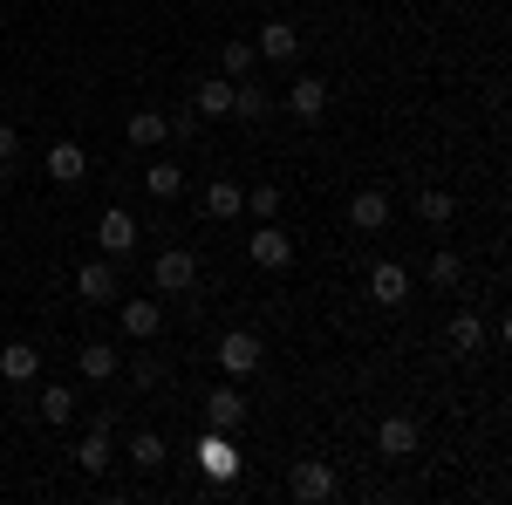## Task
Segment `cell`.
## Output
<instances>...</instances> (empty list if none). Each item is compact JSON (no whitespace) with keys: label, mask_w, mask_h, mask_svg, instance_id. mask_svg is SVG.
Wrapping results in <instances>:
<instances>
[{"label":"cell","mask_w":512,"mask_h":505,"mask_svg":"<svg viewBox=\"0 0 512 505\" xmlns=\"http://www.w3.org/2000/svg\"><path fill=\"white\" fill-rule=\"evenodd\" d=\"M198 458H205L212 478H233V471H239V451L226 444V437H205V444H198Z\"/></svg>","instance_id":"603a6c76"},{"label":"cell","mask_w":512,"mask_h":505,"mask_svg":"<svg viewBox=\"0 0 512 505\" xmlns=\"http://www.w3.org/2000/svg\"><path fill=\"white\" fill-rule=\"evenodd\" d=\"M233 110H239L246 123H267V117H274V96H267V89H260L253 76H246V82H233Z\"/></svg>","instance_id":"9a60e30c"},{"label":"cell","mask_w":512,"mask_h":505,"mask_svg":"<svg viewBox=\"0 0 512 505\" xmlns=\"http://www.w3.org/2000/svg\"><path fill=\"white\" fill-rule=\"evenodd\" d=\"M158 328H164V308H158V301H123V335L151 342Z\"/></svg>","instance_id":"e0dca14e"},{"label":"cell","mask_w":512,"mask_h":505,"mask_svg":"<svg viewBox=\"0 0 512 505\" xmlns=\"http://www.w3.org/2000/svg\"><path fill=\"white\" fill-rule=\"evenodd\" d=\"M424 280H431V287H458V280H465V260H458V253H437L431 267H424Z\"/></svg>","instance_id":"f1b7e54d"},{"label":"cell","mask_w":512,"mask_h":505,"mask_svg":"<svg viewBox=\"0 0 512 505\" xmlns=\"http://www.w3.org/2000/svg\"><path fill=\"white\" fill-rule=\"evenodd\" d=\"M246 205H253V219H274V212H280V185H253Z\"/></svg>","instance_id":"f546056e"},{"label":"cell","mask_w":512,"mask_h":505,"mask_svg":"<svg viewBox=\"0 0 512 505\" xmlns=\"http://www.w3.org/2000/svg\"><path fill=\"white\" fill-rule=\"evenodd\" d=\"M369 301H376V308H403V301H410V267L376 260V267H369Z\"/></svg>","instance_id":"277c9868"},{"label":"cell","mask_w":512,"mask_h":505,"mask_svg":"<svg viewBox=\"0 0 512 505\" xmlns=\"http://www.w3.org/2000/svg\"><path fill=\"white\" fill-rule=\"evenodd\" d=\"M96 246H103L110 260H123V253H137V219H130L123 205H110V212L96 219Z\"/></svg>","instance_id":"5b68a950"},{"label":"cell","mask_w":512,"mask_h":505,"mask_svg":"<svg viewBox=\"0 0 512 505\" xmlns=\"http://www.w3.org/2000/svg\"><path fill=\"white\" fill-rule=\"evenodd\" d=\"M130 376H137V389H158V383H164V362H151V355H137V369H130Z\"/></svg>","instance_id":"1f68e13d"},{"label":"cell","mask_w":512,"mask_h":505,"mask_svg":"<svg viewBox=\"0 0 512 505\" xmlns=\"http://www.w3.org/2000/svg\"><path fill=\"white\" fill-rule=\"evenodd\" d=\"M287 492L301 505H321V499H335V471L321 465V458H301V465L287 471Z\"/></svg>","instance_id":"3957f363"},{"label":"cell","mask_w":512,"mask_h":505,"mask_svg":"<svg viewBox=\"0 0 512 505\" xmlns=\"http://www.w3.org/2000/svg\"><path fill=\"white\" fill-rule=\"evenodd\" d=\"M253 55H267V62H294V55H301V28H294V21H267Z\"/></svg>","instance_id":"8fae6325"},{"label":"cell","mask_w":512,"mask_h":505,"mask_svg":"<svg viewBox=\"0 0 512 505\" xmlns=\"http://www.w3.org/2000/svg\"><path fill=\"white\" fill-rule=\"evenodd\" d=\"M76 362H82V376H89V383H110V376H117V349H110V342H89Z\"/></svg>","instance_id":"7402d4cb"},{"label":"cell","mask_w":512,"mask_h":505,"mask_svg":"<svg viewBox=\"0 0 512 505\" xmlns=\"http://www.w3.org/2000/svg\"><path fill=\"white\" fill-rule=\"evenodd\" d=\"M219 69H226L233 82H246L253 76V41H226V48H219Z\"/></svg>","instance_id":"83f0119b"},{"label":"cell","mask_w":512,"mask_h":505,"mask_svg":"<svg viewBox=\"0 0 512 505\" xmlns=\"http://www.w3.org/2000/svg\"><path fill=\"white\" fill-rule=\"evenodd\" d=\"M219 369H226V376H253V369H260V342H253L246 328H233V335L219 342Z\"/></svg>","instance_id":"9c48e42d"},{"label":"cell","mask_w":512,"mask_h":505,"mask_svg":"<svg viewBox=\"0 0 512 505\" xmlns=\"http://www.w3.org/2000/svg\"><path fill=\"white\" fill-rule=\"evenodd\" d=\"M349 226L355 233H383V226H390V198L376 192V185H362V192L349 198Z\"/></svg>","instance_id":"8992f818"},{"label":"cell","mask_w":512,"mask_h":505,"mask_svg":"<svg viewBox=\"0 0 512 505\" xmlns=\"http://www.w3.org/2000/svg\"><path fill=\"white\" fill-rule=\"evenodd\" d=\"M485 342H492V328H485L478 314H451V349L458 355H478Z\"/></svg>","instance_id":"ffe728a7"},{"label":"cell","mask_w":512,"mask_h":505,"mask_svg":"<svg viewBox=\"0 0 512 505\" xmlns=\"http://www.w3.org/2000/svg\"><path fill=\"white\" fill-rule=\"evenodd\" d=\"M417 219H424V226H451V219H458V198L424 185V192H417Z\"/></svg>","instance_id":"44dd1931"},{"label":"cell","mask_w":512,"mask_h":505,"mask_svg":"<svg viewBox=\"0 0 512 505\" xmlns=\"http://www.w3.org/2000/svg\"><path fill=\"white\" fill-rule=\"evenodd\" d=\"M287 110H294L301 123H321V117H328V82H321V76H301L294 89H287Z\"/></svg>","instance_id":"ba28073f"},{"label":"cell","mask_w":512,"mask_h":505,"mask_svg":"<svg viewBox=\"0 0 512 505\" xmlns=\"http://www.w3.org/2000/svg\"><path fill=\"white\" fill-rule=\"evenodd\" d=\"M130 458H137V471H158L164 465V437L158 430H137V437H130Z\"/></svg>","instance_id":"4316f807"},{"label":"cell","mask_w":512,"mask_h":505,"mask_svg":"<svg viewBox=\"0 0 512 505\" xmlns=\"http://www.w3.org/2000/svg\"><path fill=\"white\" fill-rule=\"evenodd\" d=\"M0 376H7V383H35L41 376V349L35 342H7V349H0Z\"/></svg>","instance_id":"7c38bea8"},{"label":"cell","mask_w":512,"mask_h":505,"mask_svg":"<svg viewBox=\"0 0 512 505\" xmlns=\"http://www.w3.org/2000/svg\"><path fill=\"white\" fill-rule=\"evenodd\" d=\"M123 137H130V144H137V151H158L164 137H171V123H164L158 110H137V117L123 123Z\"/></svg>","instance_id":"2e32d148"},{"label":"cell","mask_w":512,"mask_h":505,"mask_svg":"<svg viewBox=\"0 0 512 505\" xmlns=\"http://www.w3.org/2000/svg\"><path fill=\"white\" fill-rule=\"evenodd\" d=\"M205 403H212V430H233L239 417H246V396H239V389H212Z\"/></svg>","instance_id":"cb8c5ba5"},{"label":"cell","mask_w":512,"mask_h":505,"mask_svg":"<svg viewBox=\"0 0 512 505\" xmlns=\"http://www.w3.org/2000/svg\"><path fill=\"white\" fill-rule=\"evenodd\" d=\"M171 137H198V110H178L171 117Z\"/></svg>","instance_id":"d6a6232c"},{"label":"cell","mask_w":512,"mask_h":505,"mask_svg":"<svg viewBox=\"0 0 512 505\" xmlns=\"http://www.w3.org/2000/svg\"><path fill=\"white\" fill-rule=\"evenodd\" d=\"M76 465L89 471V478H103V471H110V424H96V430L76 444Z\"/></svg>","instance_id":"ac0fdd59"},{"label":"cell","mask_w":512,"mask_h":505,"mask_svg":"<svg viewBox=\"0 0 512 505\" xmlns=\"http://www.w3.org/2000/svg\"><path fill=\"white\" fill-rule=\"evenodd\" d=\"M48 178H55V185H82V178H89V151H82V144H55V151H48Z\"/></svg>","instance_id":"4fadbf2b"},{"label":"cell","mask_w":512,"mask_h":505,"mask_svg":"<svg viewBox=\"0 0 512 505\" xmlns=\"http://www.w3.org/2000/svg\"><path fill=\"white\" fill-rule=\"evenodd\" d=\"M246 253H253V267H260V273H280V267H294V239L280 233L274 219H260V233L246 239Z\"/></svg>","instance_id":"6da1fadb"},{"label":"cell","mask_w":512,"mask_h":505,"mask_svg":"<svg viewBox=\"0 0 512 505\" xmlns=\"http://www.w3.org/2000/svg\"><path fill=\"white\" fill-rule=\"evenodd\" d=\"M205 212H212V219H239V212H246V185H233V178L205 185Z\"/></svg>","instance_id":"d6986e66"},{"label":"cell","mask_w":512,"mask_h":505,"mask_svg":"<svg viewBox=\"0 0 512 505\" xmlns=\"http://www.w3.org/2000/svg\"><path fill=\"white\" fill-rule=\"evenodd\" d=\"M144 192H151V198H178V192H185V171H178V164H164V157H158V164L144 171Z\"/></svg>","instance_id":"d4e9b609"},{"label":"cell","mask_w":512,"mask_h":505,"mask_svg":"<svg viewBox=\"0 0 512 505\" xmlns=\"http://www.w3.org/2000/svg\"><path fill=\"white\" fill-rule=\"evenodd\" d=\"M151 280H158V294H192V287H198V253H185V246L158 253Z\"/></svg>","instance_id":"7a4b0ae2"},{"label":"cell","mask_w":512,"mask_h":505,"mask_svg":"<svg viewBox=\"0 0 512 505\" xmlns=\"http://www.w3.org/2000/svg\"><path fill=\"white\" fill-rule=\"evenodd\" d=\"M76 294L89 301V308L117 301V267H110V260H82V273H76Z\"/></svg>","instance_id":"52a82bcc"},{"label":"cell","mask_w":512,"mask_h":505,"mask_svg":"<svg viewBox=\"0 0 512 505\" xmlns=\"http://www.w3.org/2000/svg\"><path fill=\"white\" fill-rule=\"evenodd\" d=\"M14 164H21V130H14V123H0V178H7Z\"/></svg>","instance_id":"4dcf8cb0"},{"label":"cell","mask_w":512,"mask_h":505,"mask_svg":"<svg viewBox=\"0 0 512 505\" xmlns=\"http://www.w3.org/2000/svg\"><path fill=\"white\" fill-rule=\"evenodd\" d=\"M192 110L198 117H233V76H205L198 96H192Z\"/></svg>","instance_id":"5bb4252c"},{"label":"cell","mask_w":512,"mask_h":505,"mask_svg":"<svg viewBox=\"0 0 512 505\" xmlns=\"http://www.w3.org/2000/svg\"><path fill=\"white\" fill-rule=\"evenodd\" d=\"M417 437H424V430H417V417H383L376 451H383V458H410V451H417Z\"/></svg>","instance_id":"30bf717a"},{"label":"cell","mask_w":512,"mask_h":505,"mask_svg":"<svg viewBox=\"0 0 512 505\" xmlns=\"http://www.w3.org/2000/svg\"><path fill=\"white\" fill-rule=\"evenodd\" d=\"M41 417H48V424H69V417H76V389L48 383V389H41Z\"/></svg>","instance_id":"484cf974"}]
</instances>
